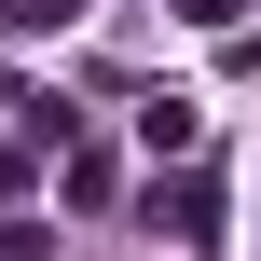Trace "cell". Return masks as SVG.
Masks as SVG:
<instances>
[{
    "instance_id": "cell-4",
    "label": "cell",
    "mask_w": 261,
    "mask_h": 261,
    "mask_svg": "<svg viewBox=\"0 0 261 261\" xmlns=\"http://www.w3.org/2000/svg\"><path fill=\"white\" fill-rule=\"evenodd\" d=\"M83 0H0V41H41V28H69Z\"/></svg>"
},
{
    "instance_id": "cell-1",
    "label": "cell",
    "mask_w": 261,
    "mask_h": 261,
    "mask_svg": "<svg viewBox=\"0 0 261 261\" xmlns=\"http://www.w3.org/2000/svg\"><path fill=\"white\" fill-rule=\"evenodd\" d=\"M138 220H151L165 248H220V179H206V165H151Z\"/></svg>"
},
{
    "instance_id": "cell-3",
    "label": "cell",
    "mask_w": 261,
    "mask_h": 261,
    "mask_svg": "<svg viewBox=\"0 0 261 261\" xmlns=\"http://www.w3.org/2000/svg\"><path fill=\"white\" fill-rule=\"evenodd\" d=\"M55 193H69L83 220H96V206L124 193V151H110V138H69V165H55Z\"/></svg>"
},
{
    "instance_id": "cell-6",
    "label": "cell",
    "mask_w": 261,
    "mask_h": 261,
    "mask_svg": "<svg viewBox=\"0 0 261 261\" xmlns=\"http://www.w3.org/2000/svg\"><path fill=\"white\" fill-rule=\"evenodd\" d=\"M179 14H193V28H234V14H248V0H179Z\"/></svg>"
},
{
    "instance_id": "cell-5",
    "label": "cell",
    "mask_w": 261,
    "mask_h": 261,
    "mask_svg": "<svg viewBox=\"0 0 261 261\" xmlns=\"http://www.w3.org/2000/svg\"><path fill=\"white\" fill-rule=\"evenodd\" d=\"M0 261H55V234L41 220H0Z\"/></svg>"
},
{
    "instance_id": "cell-2",
    "label": "cell",
    "mask_w": 261,
    "mask_h": 261,
    "mask_svg": "<svg viewBox=\"0 0 261 261\" xmlns=\"http://www.w3.org/2000/svg\"><path fill=\"white\" fill-rule=\"evenodd\" d=\"M138 151L151 165H206V110L193 96H138Z\"/></svg>"
}]
</instances>
